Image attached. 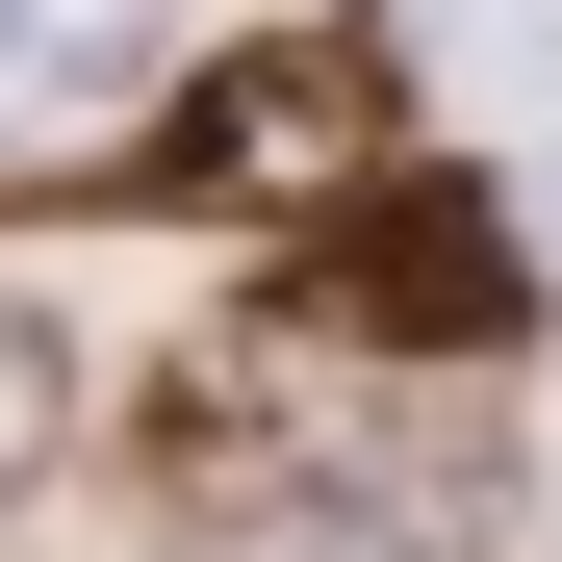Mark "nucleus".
I'll return each instance as SVG.
<instances>
[{
	"label": "nucleus",
	"mask_w": 562,
	"mask_h": 562,
	"mask_svg": "<svg viewBox=\"0 0 562 562\" xmlns=\"http://www.w3.org/2000/svg\"><path fill=\"white\" fill-rule=\"evenodd\" d=\"M384 128H409V77H384V26H256L231 77H179L154 103V205H281V179H384Z\"/></svg>",
	"instance_id": "obj_1"
},
{
	"label": "nucleus",
	"mask_w": 562,
	"mask_h": 562,
	"mask_svg": "<svg viewBox=\"0 0 562 562\" xmlns=\"http://www.w3.org/2000/svg\"><path fill=\"white\" fill-rule=\"evenodd\" d=\"M281 307L358 333V358H486L537 281H512V205H486V179H384V205L307 231V281H281Z\"/></svg>",
	"instance_id": "obj_2"
},
{
	"label": "nucleus",
	"mask_w": 562,
	"mask_h": 562,
	"mask_svg": "<svg viewBox=\"0 0 562 562\" xmlns=\"http://www.w3.org/2000/svg\"><path fill=\"white\" fill-rule=\"evenodd\" d=\"M281 486H307L281 512L307 562H486L512 537V460L486 435H333V460H281Z\"/></svg>",
	"instance_id": "obj_3"
},
{
	"label": "nucleus",
	"mask_w": 562,
	"mask_h": 562,
	"mask_svg": "<svg viewBox=\"0 0 562 562\" xmlns=\"http://www.w3.org/2000/svg\"><path fill=\"white\" fill-rule=\"evenodd\" d=\"M179 0H0V103H103V77H154Z\"/></svg>",
	"instance_id": "obj_4"
},
{
	"label": "nucleus",
	"mask_w": 562,
	"mask_h": 562,
	"mask_svg": "<svg viewBox=\"0 0 562 562\" xmlns=\"http://www.w3.org/2000/svg\"><path fill=\"white\" fill-rule=\"evenodd\" d=\"M77 460V358H52V307H0V512H26Z\"/></svg>",
	"instance_id": "obj_5"
}]
</instances>
